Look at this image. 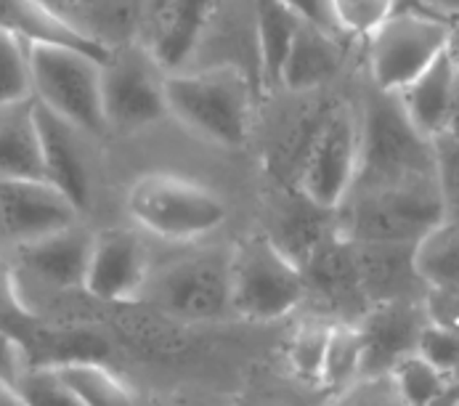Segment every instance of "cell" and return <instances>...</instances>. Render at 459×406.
Instances as JSON below:
<instances>
[{
    "label": "cell",
    "instance_id": "obj_1",
    "mask_svg": "<svg viewBox=\"0 0 459 406\" xmlns=\"http://www.w3.org/2000/svg\"><path fill=\"white\" fill-rule=\"evenodd\" d=\"M433 178H438L436 143L409 123L398 96L369 85L361 99V157L351 192L395 189Z\"/></svg>",
    "mask_w": 459,
    "mask_h": 406
},
{
    "label": "cell",
    "instance_id": "obj_2",
    "mask_svg": "<svg viewBox=\"0 0 459 406\" xmlns=\"http://www.w3.org/2000/svg\"><path fill=\"white\" fill-rule=\"evenodd\" d=\"M168 112L197 138L242 149L253 128V82L231 65L168 74Z\"/></svg>",
    "mask_w": 459,
    "mask_h": 406
},
{
    "label": "cell",
    "instance_id": "obj_3",
    "mask_svg": "<svg viewBox=\"0 0 459 406\" xmlns=\"http://www.w3.org/2000/svg\"><path fill=\"white\" fill-rule=\"evenodd\" d=\"M126 210L141 234L173 245L207 239L229 220V204L215 189L168 170L135 178L126 194Z\"/></svg>",
    "mask_w": 459,
    "mask_h": 406
},
{
    "label": "cell",
    "instance_id": "obj_4",
    "mask_svg": "<svg viewBox=\"0 0 459 406\" xmlns=\"http://www.w3.org/2000/svg\"><path fill=\"white\" fill-rule=\"evenodd\" d=\"M446 223L438 178L395 189L351 192L337 207V231L356 245L420 247Z\"/></svg>",
    "mask_w": 459,
    "mask_h": 406
},
{
    "label": "cell",
    "instance_id": "obj_5",
    "mask_svg": "<svg viewBox=\"0 0 459 406\" xmlns=\"http://www.w3.org/2000/svg\"><path fill=\"white\" fill-rule=\"evenodd\" d=\"M452 46V19L417 0H403L394 16L364 43L369 85L401 93Z\"/></svg>",
    "mask_w": 459,
    "mask_h": 406
},
{
    "label": "cell",
    "instance_id": "obj_6",
    "mask_svg": "<svg viewBox=\"0 0 459 406\" xmlns=\"http://www.w3.org/2000/svg\"><path fill=\"white\" fill-rule=\"evenodd\" d=\"M306 306L303 266L271 234H250L231 247V308L245 322H279Z\"/></svg>",
    "mask_w": 459,
    "mask_h": 406
},
{
    "label": "cell",
    "instance_id": "obj_7",
    "mask_svg": "<svg viewBox=\"0 0 459 406\" xmlns=\"http://www.w3.org/2000/svg\"><path fill=\"white\" fill-rule=\"evenodd\" d=\"M30 65L32 96L40 107L96 141L109 135L101 101V62L65 46L30 43Z\"/></svg>",
    "mask_w": 459,
    "mask_h": 406
},
{
    "label": "cell",
    "instance_id": "obj_8",
    "mask_svg": "<svg viewBox=\"0 0 459 406\" xmlns=\"http://www.w3.org/2000/svg\"><path fill=\"white\" fill-rule=\"evenodd\" d=\"M361 157V104L334 101L314 125L298 162L295 189L311 203L337 210L345 203Z\"/></svg>",
    "mask_w": 459,
    "mask_h": 406
},
{
    "label": "cell",
    "instance_id": "obj_9",
    "mask_svg": "<svg viewBox=\"0 0 459 406\" xmlns=\"http://www.w3.org/2000/svg\"><path fill=\"white\" fill-rule=\"evenodd\" d=\"M141 300L195 322L234 316L231 250L207 247L152 269Z\"/></svg>",
    "mask_w": 459,
    "mask_h": 406
},
{
    "label": "cell",
    "instance_id": "obj_10",
    "mask_svg": "<svg viewBox=\"0 0 459 406\" xmlns=\"http://www.w3.org/2000/svg\"><path fill=\"white\" fill-rule=\"evenodd\" d=\"M101 101L109 135H131L170 117L168 72L141 46H117L101 65Z\"/></svg>",
    "mask_w": 459,
    "mask_h": 406
},
{
    "label": "cell",
    "instance_id": "obj_11",
    "mask_svg": "<svg viewBox=\"0 0 459 406\" xmlns=\"http://www.w3.org/2000/svg\"><path fill=\"white\" fill-rule=\"evenodd\" d=\"M306 273V306L334 324H359L372 308L361 284L356 247L340 231L303 263Z\"/></svg>",
    "mask_w": 459,
    "mask_h": 406
},
{
    "label": "cell",
    "instance_id": "obj_12",
    "mask_svg": "<svg viewBox=\"0 0 459 406\" xmlns=\"http://www.w3.org/2000/svg\"><path fill=\"white\" fill-rule=\"evenodd\" d=\"M152 258L138 229L109 226L96 231L85 289L99 303H135L152 276Z\"/></svg>",
    "mask_w": 459,
    "mask_h": 406
},
{
    "label": "cell",
    "instance_id": "obj_13",
    "mask_svg": "<svg viewBox=\"0 0 459 406\" xmlns=\"http://www.w3.org/2000/svg\"><path fill=\"white\" fill-rule=\"evenodd\" d=\"M221 0H146L138 43L168 74L184 72Z\"/></svg>",
    "mask_w": 459,
    "mask_h": 406
},
{
    "label": "cell",
    "instance_id": "obj_14",
    "mask_svg": "<svg viewBox=\"0 0 459 406\" xmlns=\"http://www.w3.org/2000/svg\"><path fill=\"white\" fill-rule=\"evenodd\" d=\"M35 112H38L46 181H51L85 215L96 192V160H93L96 138L82 134L80 128L54 115L51 109L40 107L38 101H35Z\"/></svg>",
    "mask_w": 459,
    "mask_h": 406
},
{
    "label": "cell",
    "instance_id": "obj_15",
    "mask_svg": "<svg viewBox=\"0 0 459 406\" xmlns=\"http://www.w3.org/2000/svg\"><path fill=\"white\" fill-rule=\"evenodd\" d=\"M80 210L46 178L0 181V218L8 250L80 223Z\"/></svg>",
    "mask_w": 459,
    "mask_h": 406
},
{
    "label": "cell",
    "instance_id": "obj_16",
    "mask_svg": "<svg viewBox=\"0 0 459 406\" xmlns=\"http://www.w3.org/2000/svg\"><path fill=\"white\" fill-rule=\"evenodd\" d=\"M430 324L425 300H391L372 306L356 324L364 348L361 377H388L395 364L420 350V340Z\"/></svg>",
    "mask_w": 459,
    "mask_h": 406
},
{
    "label": "cell",
    "instance_id": "obj_17",
    "mask_svg": "<svg viewBox=\"0 0 459 406\" xmlns=\"http://www.w3.org/2000/svg\"><path fill=\"white\" fill-rule=\"evenodd\" d=\"M93 239L96 231L80 220L69 229L35 239L30 245L11 247L8 255H13L11 263L16 273H27L48 289L72 292V289H85Z\"/></svg>",
    "mask_w": 459,
    "mask_h": 406
},
{
    "label": "cell",
    "instance_id": "obj_18",
    "mask_svg": "<svg viewBox=\"0 0 459 406\" xmlns=\"http://www.w3.org/2000/svg\"><path fill=\"white\" fill-rule=\"evenodd\" d=\"M0 30L27 43H51L82 51L101 65L112 54V46L77 24L72 16L51 8L46 0H0Z\"/></svg>",
    "mask_w": 459,
    "mask_h": 406
},
{
    "label": "cell",
    "instance_id": "obj_19",
    "mask_svg": "<svg viewBox=\"0 0 459 406\" xmlns=\"http://www.w3.org/2000/svg\"><path fill=\"white\" fill-rule=\"evenodd\" d=\"M356 261L369 306L391 300H428L425 281L414 245H356Z\"/></svg>",
    "mask_w": 459,
    "mask_h": 406
},
{
    "label": "cell",
    "instance_id": "obj_20",
    "mask_svg": "<svg viewBox=\"0 0 459 406\" xmlns=\"http://www.w3.org/2000/svg\"><path fill=\"white\" fill-rule=\"evenodd\" d=\"M342 40L345 38H340L334 30L306 19L284 59L279 88L290 93H314L327 88L342 69V59H345Z\"/></svg>",
    "mask_w": 459,
    "mask_h": 406
},
{
    "label": "cell",
    "instance_id": "obj_21",
    "mask_svg": "<svg viewBox=\"0 0 459 406\" xmlns=\"http://www.w3.org/2000/svg\"><path fill=\"white\" fill-rule=\"evenodd\" d=\"M457 62H455L452 51H446L409 88L395 93L409 123L433 143L446 134L452 101H455V88H457Z\"/></svg>",
    "mask_w": 459,
    "mask_h": 406
},
{
    "label": "cell",
    "instance_id": "obj_22",
    "mask_svg": "<svg viewBox=\"0 0 459 406\" xmlns=\"http://www.w3.org/2000/svg\"><path fill=\"white\" fill-rule=\"evenodd\" d=\"M46 178L35 99L0 107V181Z\"/></svg>",
    "mask_w": 459,
    "mask_h": 406
},
{
    "label": "cell",
    "instance_id": "obj_23",
    "mask_svg": "<svg viewBox=\"0 0 459 406\" xmlns=\"http://www.w3.org/2000/svg\"><path fill=\"white\" fill-rule=\"evenodd\" d=\"M337 231V210H327L303 197L298 189L276 218L271 239L300 266Z\"/></svg>",
    "mask_w": 459,
    "mask_h": 406
},
{
    "label": "cell",
    "instance_id": "obj_24",
    "mask_svg": "<svg viewBox=\"0 0 459 406\" xmlns=\"http://www.w3.org/2000/svg\"><path fill=\"white\" fill-rule=\"evenodd\" d=\"M253 11H255V38H258L263 80L265 85L279 88L284 59L306 16L290 0H253Z\"/></svg>",
    "mask_w": 459,
    "mask_h": 406
},
{
    "label": "cell",
    "instance_id": "obj_25",
    "mask_svg": "<svg viewBox=\"0 0 459 406\" xmlns=\"http://www.w3.org/2000/svg\"><path fill=\"white\" fill-rule=\"evenodd\" d=\"M54 367L82 406H135L131 385L101 358H74Z\"/></svg>",
    "mask_w": 459,
    "mask_h": 406
},
{
    "label": "cell",
    "instance_id": "obj_26",
    "mask_svg": "<svg viewBox=\"0 0 459 406\" xmlns=\"http://www.w3.org/2000/svg\"><path fill=\"white\" fill-rule=\"evenodd\" d=\"M388 383L403 406H452L459 396V383L420 353L395 364Z\"/></svg>",
    "mask_w": 459,
    "mask_h": 406
},
{
    "label": "cell",
    "instance_id": "obj_27",
    "mask_svg": "<svg viewBox=\"0 0 459 406\" xmlns=\"http://www.w3.org/2000/svg\"><path fill=\"white\" fill-rule=\"evenodd\" d=\"M332 327L334 322L308 314V319H303L287 340V367L292 377L308 388H322Z\"/></svg>",
    "mask_w": 459,
    "mask_h": 406
},
{
    "label": "cell",
    "instance_id": "obj_28",
    "mask_svg": "<svg viewBox=\"0 0 459 406\" xmlns=\"http://www.w3.org/2000/svg\"><path fill=\"white\" fill-rule=\"evenodd\" d=\"M403 0H325L329 30H334L345 40L367 43Z\"/></svg>",
    "mask_w": 459,
    "mask_h": 406
},
{
    "label": "cell",
    "instance_id": "obj_29",
    "mask_svg": "<svg viewBox=\"0 0 459 406\" xmlns=\"http://www.w3.org/2000/svg\"><path fill=\"white\" fill-rule=\"evenodd\" d=\"M364 364V348L356 324H334L329 338L327 358H325V375H322V391L332 396L345 393L353 388L361 377Z\"/></svg>",
    "mask_w": 459,
    "mask_h": 406
},
{
    "label": "cell",
    "instance_id": "obj_30",
    "mask_svg": "<svg viewBox=\"0 0 459 406\" xmlns=\"http://www.w3.org/2000/svg\"><path fill=\"white\" fill-rule=\"evenodd\" d=\"M417 263L433 287H459V223H444L417 250Z\"/></svg>",
    "mask_w": 459,
    "mask_h": 406
},
{
    "label": "cell",
    "instance_id": "obj_31",
    "mask_svg": "<svg viewBox=\"0 0 459 406\" xmlns=\"http://www.w3.org/2000/svg\"><path fill=\"white\" fill-rule=\"evenodd\" d=\"M30 43L0 30V107L32 101Z\"/></svg>",
    "mask_w": 459,
    "mask_h": 406
},
{
    "label": "cell",
    "instance_id": "obj_32",
    "mask_svg": "<svg viewBox=\"0 0 459 406\" xmlns=\"http://www.w3.org/2000/svg\"><path fill=\"white\" fill-rule=\"evenodd\" d=\"M16 388L24 406H82L74 391L65 383V377L59 375V369L51 364L30 367Z\"/></svg>",
    "mask_w": 459,
    "mask_h": 406
},
{
    "label": "cell",
    "instance_id": "obj_33",
    "mask_svg": "<svg viewBox=\"0 0 459 406\" xmlns=\"http://www.w3.org/2000/svg\"><path fill=\"white\" fill-rule=\"evenodd\" d=\"M436 165L446 207V223H459V138L444 135L436 141Z\"/></svg>",
    "mask_w": 459,
    "mask_h": 406
},
{
    "label": "cell",
    "instance_id": "obj_34",
    "mask_svg": "<svg viewBox=\"0 0 459 406\" xmlns=\"http://www.w3.org/2000/svg\"><path fill=\"white\" fill-rule=\"evenodd\" d=\"M329 406H403L401 399L395 396L388 377H369V380H359L353 388H348L345 393L334 396Z\"/></svg>",
    "mask_w": 459,
    "mask_h": 406
},
{
    "label": "cell",
    "instance_id": "obj_35",
    "mask_svg": "<svg viewBox=\"0 0 459 406\" xmlns=\"http://www.w3.org/2000/svg\"><path fill=\"white\" fill-rule=\"evenodd\" d=\"M30 367H32V356L27 345L0 327V380L8 385H19Z\"/></svg>",
    "mask_w": 459,
    "mask_h": 406
},
{
    "label": "cell",
    "instance_id": "obj_36",
    "mask_svg": "<svg viewBox=\"0 0 459 406\" xmlns=\"http://www.w3.org/2000/svg\"><path fill=\"white\" fill-rule=\"evenodd\" d=\"M425 306L433 324L455 333L459 338V287H433L428 292Z\"/></svg>",
    "mask_w": 459,
    "mask_h": 406
},
{
    "label": "cell",
    "instance_id": "obj_37",
    "mask_svg": "<svg viewBox=\"0 0 459 406\" xmlns=\"http://www.w3.org/2000/svg\"><path fill=\"white\" fill-rule=\"evenodd\" d=\"M308 22H316L322 27H329L327 24V11H325V0H290Z\"/></svg>",
    "mask_w": 459,
    "mask_h": 406
},
{
    "label": "cell",
    "instance_id": "obj_38",
    "mask_svg": "<svg viewBox=\"0 0 459 406\" xmlns=\"http://www.w3.org/2000/svg\"><path fill=\"white\" fill-rule=\"evenodd\" d=\"M0 406H24L16 385H8L0 380Z\"/></svg>",
    "mask_w": 459,
    "mask_h": 406
},
{
    "label": "cell",
    "instance_id": "obj_39",
    "mask_svg": "<svg viewBox=\"0 0 459 406\" xmlns=\"http://www.w3.org/2000/svg\"><path fill=\"white\" fill-rule=\"evenodd\" d=\"M444 135L459 138V74H457V88H455V101H452V115H449V125H446V134ZM444 135H441V138H444Z\"/></svg>",
    "mask_w": 459,
    "mask_h": 406
},
{
    "label": "cell",
    "instance_id": "obj_40",
    "mask_svg": "<svg viewBox=\"0 0 459 406\" xmlns=\"http://www.w3.org/2000/svg\"><path fill=\"white\" fill-rule=\"evenodd\" d=\"M433 8L446 13V16H459V0H436Z\"/></svg>",
    "mask_w": 459,
    "mask_h": 406
},
{
    "label": "cell",
    "instance_id": "obj_41",
    "mask_svg": "<svg viewBox=\"0 0 459 406\" xmlns=\"http://www.w3.org/2000/svg\"><path fill=\"white\" fill-rule=\"evenodd\" d=\"M449 19H452V46H449V51H452L455 62L459 65V16H449Z\"/></svg>",
    "mask_w": 459,
    "mask_h": 406
},
{
    "label": "cell",
    "instance_id": "obj_42",
    "mask_svg": "<svg viewBox=\"0 0 459 406\" xmlns=\"http://www.w3.org/2000/svg\"><path fill=\"white\" fill-rule=\"evenodd\" d=\"M51 8H56V11H62L65 16H72V3L69 0H46Z\"/></svg>",
    "mask_w": 459,
    "mask_h": 406
},
{
    "label": "cell",
    "instance_id": "obj_43",
    "mask_svg": "<svg viewBox=\"0 0 459 406\" xmlns=\"http://www.w3.org/2000/svg\"><path fill=\"white\" fill-rule=\"evenodd\" d=\"M0 250H8V242H5V231H3V218H0Z\"/></svg>",
    "mask_w": 459,
    "mask_h": 406
},
{
    "label": "cell",
    "instance_id": "obj_44",
    "mask_svg": "<svg viewBox=\"0 0 459 406\" xmlns=\"http://www.w3.org/2000/svg\"><path fill=\"white\" fill-rule=\"evenodd\" d=\"M417 3H422V5H430V8L436 5V0H417Z\"/></svg>",
    "mask_w": 459,
    "mask_h": 406
},
{
    "label": "cell",
    "instance_id": "obj_45",
    "mask_svg": "<svg viewBox=\"0 0 459 406\" xmlns=\"http://www.w3.org/2000/svg\"><path fill=\"white\" fill-rule=\"evenodd\" d=\"M69 3H72V8H74V5H77V3H82V0H69Z\"/></svg>",
    "mask_w": 459,
    "mask_h": 406
},
{
    "label": "cell",
    "instance_id": "obj_46",
    "mask_svg": "<svg viewBox=\"0 0 459 406\" xmlns=\"http://www.w3.org/2000/svg\"><path fill=\"white\" fill-rule=\"evenodd\" d=\"M452 406H459V396H457V399H455V402H452Z\"/></svg>",
    "mask_w": 459,
    "mask_h": 406
}]
</instances>
